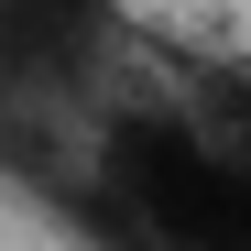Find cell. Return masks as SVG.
I'll return each mask as SVG.
<instances>
[{
  "mask_svg": "<svg viewBox=\"0 0 251 251\" xmlns=\"http://www.w3.org/2000/svg\"><path fill=\"white\" fill-rule=\"evenodd\" d=\"M99 175H109V207H131L142 229L186 240V251H229V229H240L229 164L207 153L186 120H120L109 153H99Z\"/></svg>",
  "mask_w": 251,
  "mask_h": 251,
  "instance_id": "obj_1",
  "label": "cell"
}]
</instances>
